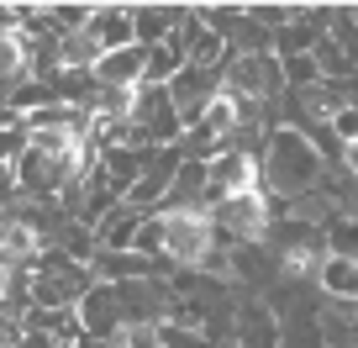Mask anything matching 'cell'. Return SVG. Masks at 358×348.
<instances>
[{
    "label": "cell",
    "instance_id": "277c9868",
    "mask_svg": "<svg viewBox=\"0 0 358 348\" xmlns=\"http://www.w3.org/2000/svg\"><path fill=\"white\" fill-rule=\"evenodd\" d=\"M90 74H95V85H106V90H143L148 43H127V48H116V53H106Z\"/></svg>",
    "mask_w": 358,
    "mask_h": 348
},
{
    "label": "cell",
    "instance_id": "8fae6325",
    "mask_svg": "<svg viewBox=\"0 0 358 348\" xmlns=\"http://www.w3.org/2000/svg\"><path fill=\"white\" fill-rule=\"evenodd\" d=\"M327 253L332 258H358V222L353 216H332V227H327Z\"/></svg>",
    "mask_w": 358,
    "mask_h": 348
},
{
    "label": "cell",
    "instance_id": "52a82bcc",
    "mask_svg": "<svg viewBox=\"0 0 358 348\" xmlns=\"http://www.w3.org/2000/svg\"><path fill=\"white\" fill-rule=\"evenodd\" d=\"M37 295L48 306H64V301H85L90 295V274L79 264H58L53 274H37Z\"/></svg>",
    "mask_w": 358,
    "mask_h": 348
},
{
    "label": "cell",
    "instance_id": "9a60e30c",
    "mask_svg": "<svg viewBox=\"0 0 358 348\" xmlns=\"http://www.w3.org/2000/svg\"><path fill=\"white\" fill-rule=\"evenodd\" d=\"M74 348H106V337H90V333H79V337H74Z\"/></svg>",
    "mask_w": 358,
    "mask_h": 348
},
{
    "label": "cell",
    "instance_id": "2e32d148",
    "mask_svg": "<svg viewBox=\"0 0 358 348\" xmlns=\"http://www.w3.org/2000/svg\"><path fill=\"white\" fill-rule=\"evenodd\" d=\"M6 285H11V264L0 258V301H6Z\"/></svg>",
    "mask_w": 358,
    "mask_h": 348
},
{
    "label": "cell",
    "instance_id": "7c38bea8",
    "mask_svg": "<svg viewBox=\"0 0 358 348\" xmlns=\"http://www.w3.org/2000/svg\"><path fill=\"white\" fill-rule=\"evenodd\" d=\"M122 348H169V343H164V333H153V327H143V322L132 327L127 322L122 327Z\"/></svg>",
    "mask_w": 358,
    "mask_h": 348
},
{
    "label": "cell",
    "instance_id": "8992f818",
    "mask_svg": "<svg viewBox=\"0 0 358 348\" xmlns=\"http://www.w3.org/2000/svg\"><path fill=\"white\" fill-rule=\"evenodd\" d=\"M237 122H243V95L237 90H216L211 111L195 122V137H201V143H222V137L237 132Z\"/></svg>",
    "mask_w": 358,
    "mask_h": 348
},
{
    "label": "cell",
    "instance_id": "ba28073f",
    "mask_svg": "<svg viewBox=\"0 0 358 348\" xmlns=\"http://www.w3.org/2000/svg\"><path fill=\"white\" fill-rule=\"evenodd\" d=\"M79 322H85L90 337H106L116 322H122V312H116V291L111 285H90V295L79 301Z\"/></svg>",
    "mask_w": 358,
    "mask_h": 348
},
{
    "label": "cell",
    "instance_id": "4fadbf2b",
    "mask_svg": "<svg viewBox=\"0 0 358 348\" xmlns=\"http://www.w3.org/2000/svg\"><path fill=\"white\" fill-rule=\"evenodd\" d=\"M285 74H290V79H316V64H311V58H301V53H295L290 64H285Z\"/></svg>",
    "mask_w": 358,
    "mask_h": 348
},
{
    "label": "cell",
    "instance_id": "5bb4252c",
    "mask_svg": "<svg viewBox=\"0 0 358 348\" xmlns=\"http://www.w3.org/2000/svg\"><path fill=\"white\" fill-rule=\"evenodd\" d=\"M337 158H343V169H348V174L358 180V137H353V143H343V148H337Z\"/></svg>",
    "mask_w": 358,
    "mask_h": 348
},
{
    "label": "cell",
    "instance_id": "6da1fadb",
    "mask_svg": "<svg viewBox=\"0 0 358 348\" xmlns=\"http://www.w3.org/2000/svg\"><path fill=\"white\" fill-rule=\"evenodd\" d=\"M268 185L274 190H285V195H295V190H311L316 185V174H322V158H316V148L306 143L295 127H285V132H274V143H268Z\"/></svg>",
    "mask_w": 358,
    "mask_h": 348
},
{
    "label": "cell",
    "instance_id": "3957f363",
    "mask_svg": "<svg viewBox=\"0 0 358 348\" xmlns=\"http://www.w3.org/2000/svg\"><path fill=\"white\" fill-rule=\"evenodd\" d=\"M211 222L222 227V232L243 237V243H253V237H264V232H268V201H264V190L222 195V201L211 206Z\"/></svg>",
    "mask_w": 358,
    "mask_h": 348
},
{
    "label": "cell",
    "instance_id": "30bf717a",
    "mask_svg": "<svg viewBox=\"0 0 358 348\" xmlns=\"http://www.w3.org/2000/svg\"><path fill=\"white\" fill-rule=\"evenodd\" d=\"M316 274H322V285L337 295V301H358V258H332L327 253Z\"/></svg>",
    "mask_w": 358,
    "mask_h": 348
},
{
    "label": "cell",
    "instance_id": "9c48e42d",
    "mask_svg": "<svg viewBox=\"0 0 358 348\" xmlns=\"http://www.w3.org/2000/svg\"><path fill=\"white\" fill-rule=\"evenodd\" d=\"M37 253H43L37 227H27V222H6L0 227V258H6V264H32Z\"/></svg>",
    "mask_w": 358,
    "mask_h": 348
},
{
    "label": "cell",
    "instance_id": "7a4b0ae2",
    "mask_svg": "<svg viewBox=\"0 0 358 348\" xmlns=\"http://www.w3.org/2000/svg\"><path fill=\"white\" fill-rule=\"evenodd\" d=\"M211 243H216L211 211H201V206H174V211H164V253L174 258V264H206V258H211Z\"/></svg>",
    "mask_w": 358,
    "mask_h": 348
},
{
    "label": "cell",
    "instance_id": "5b68a950",
    "mask_svg": "<svg viewBox=\"0 0 358 348\" xmlns=\"http://www.w3.org/2000/svg\"><path fill=\"white\" fill-rule=\"evenodd\" d=\"M206 174H211V185H206V190H211L216 201H222V195H243V190H258V158H253V153H243V148L222 153L211 169H206Z\"/></svg>",
    "mask_w": 358,
    "mask_h": 348
}]
</instances>
